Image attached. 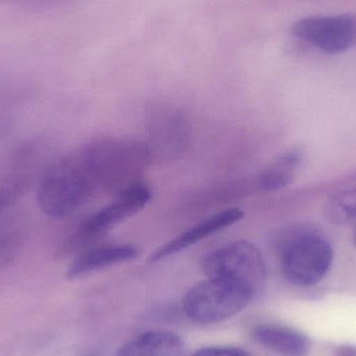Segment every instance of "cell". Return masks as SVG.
Masks as SVG:
<instances>
[{"label": "cell", "mask_w": 356, "mask_h": 356, "mask_svg": "<svg viewBox=\"0 0 356 356\" xmlns=\"http://www.w3.org/2000/svg\"><path fill=\"white\" fill-rule=\"evenodd\" d=\"M96 188L81 154L67 156L44 171L38 186V205L48 217L63 219L81 209Z\"/></svg>", "instance_id": "obj_1"}, {"label": "cell", "mask_w": 356, "mask_h": 356, "mask_svg": "<svg viewBox=\"0 0 356 356\" xmlns=\"http://www.w3.org/2000/svg\"><path fill=\"white\" fill-rule=\"evenodd\" d=\"M152 196L150 188L142 182H135L120 191L110 204L81 222L76 229L58 245L54 253L56 259L79 254L111 227L143 209Z\"/></svg>", "instance_id": "obj_2"}, {"label": "cell", "mask_w": 356, "mask_h": 356, "mask_svg": "<svg viewBox=\"0 0 356 356\" xmlns=\"http://www.w3.org/2000/svg\"><path fill=\"white\" fill-rule=\"evenodd\" d=\"M209 278L232 282L257 296L265 286L267 267L259 249L248 241H236L209 252L203 259Z\"/></svg>", "instance_id": "obj_3"}, {"label": "cell", "mask_w": 356, "mask_h": 356, "mask_svg": "<svg viewBox=\"0 0 356 356\" xmlns=\"http://www.w3.org/2000/svg\"><path fill=\"white\" fill-rule=\"evenodd\" d=\"M334 261L327 238L312 232L290 234L280 246V263L289 282L299 286L318 284Z\"/></svg>", "instance_id": "obj_4"}, {"label": "cell", "mask_w": 356, "mask_h": 356, "mask_svg": "<svg viewBox=\"0 0 356 356\" xmlns=\"http://www.w3.org/2000/svg\"><path fill=\"white\" fill-rule=\"evenodd\" d=\"M252 298L250 293L232 282L207 277L186 293L184 309L197 323H217L240 313Z\"/></svg>", "instance_id": "obj_5"}, {"label": "cell", "mask_w": 356, "mask_h": 356, "mask_svg": "<svg viewBox=\"0 0 356 356\" xmlns=\"http://www.w3.org/2000/svg\"><path fill=\"white\" fill-rule=\"evenodd\" d=\"M95 180L96 186H123L135 184L129 178L143 164L145 154L137 144L99 141L86 146L81 152Z\"/></svg>", "instance_id": "obj_6"}, {"label": "cell", "mask_w": 356, "mask_h": 356, "mask_svg": "<svg viewBox=\"0 0 356 356\" xmlns=\"http://www.w3.org/2000/svg\"><path fill=\"white\" fill-rule=\"evenodd\" d=\"M292 31L322 52L342 54L356 46V15L305 17L293 24Z\"/></svg>", "instance_id": "obj_7"}, {"label": "cell", "mask_w": 356, "mask_h": 356, "mask_svg": "<svg viewBox=\"0 0 356 356\" xmlns=\"http://www.w3.org/2000/svg\"><path fill=\"white\" fill-rule=\"evenodd\" d=\"M243 217H244V211L238 207H230V209L219 211V213L199 222L198 224L182 232L179 236H175L169 242L165 243L163 246L152 252L150 261L156 263V261L180 252V251L196 244L199 241L207 238L211 234L240 221Z\"/></svg>", "instance_id": "obj_8"}, {"label": "cell", "mask_w": 356, "mask_h": 356, "mask_svg": "<svg viewBox=\"0 0 356 356\" xmlns=\"http://www.w3.org/2000/svg\"><path fill=\"white\" fill-rule=\"evenodd\" d=\"M138 254L137 247L131 244L88 247L73 259L66 275L69 280H76L98 270L131 261Z\"/></svg>", "instance_id": "obj_9"}, {"label": "cell", "mask_w": 356, "mask_h": 356, "mask_svg": "<svg viewBox=\"0 0 356 356\" xmlns=\"http://www.w3.org/2000/svg\"><path fill=\"white\" fill-rule=\"evenodd\" d=\"M253 338L265 348L286 356H305L311 348V341L303 332L280 324L257 326Z\"/></svg>", "instance_id": "obj_10"}, {"label": "cell", "mask_w": 356, "mask_h": 356, "mask_svg": "<svg viewBox=\"0 0 356 356\" xmlns=\"http://www.w3.org/2000/svg\"><path fill=\"white\" fill-rule=\"evenodd\" d=\"M184 348V341L175 332L150 330L123 345L116 356H182Z\"/></svg>", "instance_id": "obj_11"}, {"label": "cell", "mask_w": 356, "mask_h": 356, "mask_svg": "<svg viewBox=\"0 0 356 356\" xmlns=\"http://www.w3.org/2000/svg\"><path fill=\"white\" fill-rule=\"evenodd\" d=\"M29 238V225L18 213L0 215V271L10 267L22 252Z\"/></svg>", "instance_id": "obj_12"}, {"label": "cell", "mask_w": 356, "mask_h": 356, "mask_svg": "<svg viewBox=\"0 0 356 356\" xmlns=\"http://www.w3.org/2000/svg\"><path fill=\"white\" fill-rule=\"evenodd\" d=\"M302 154L298 149H290L282 154L257 178L259 188L263 191H276L289 186L294 180L296 169L300 165Z\"/></svg>", "instance_id": "obj_13"}, {"label": "cell", "mask_w": 356, "mask_h": 356, "mask_svg": "<svg viewBox=\"0 0 356 356\" xmlns=\"http://www.w3.org/2000/svg\"><path fill=\"white\" fill-rule=\"evenodd\" d=\"M45 161V146L37 142L24 143L13 154L10 170L6 175H20L33 180Z\"/></svg>", "instance_id": "obj_14"}, {"label": "cell", "mask_w": 356, "mask_h": 356, "mask_svg": "<svg viewBox=\"0 0 356 356\" xmlns=\"http://www.w3.org/2000/svg\"><path fill=\"white\" fill-rule=\"evenodd\" d=\"M326 218L334 224H356V188L339 193L328 200Z\"/></svg>", "instance_id": "obj_15"}, {"label": "cell", "mask_w": 356, "mask_h": 356, "mask_svg": "<svg viewBox=\"0 0 356 356\" xmlns=\"http://www.w3.org/2000/svg\"><path fill=\"white\" fill-rule=\"evenodd\" d=\"M33 184V180L31 178L20 175H6L0 178V215L22 198Z\"/></svg>", "instance_id": "obj_16"}, {"label": "cell", "mask_w": 356, "mask_h": 356, "mask_svg": "<svg viewBox=\"0 0 356 356\" xmlns=\"http://www.w3.org/2000/svg\"><path fill=\"white\" fill-rule=\"evenodd\" d=\"M192 356H250L247 351L236 347H205L193 353Z\"/></svg>", "instance_id": "obj_17"}, {"label": "cell", "mask_w": 356, "mask_h": 356, "mask_svg": "<svg viewBox=\"0 0 356 356\" xmlns=\"http://www.w3.org/2000/svg\"><path fill=\"white\" fill-rule=\"evenodd\" d=\"M8 1L18 6H29V8H44L58 6L68 0H8Z\"/></svg>", "instance_id": "obj_18"}, {"label": "cell", "mask_w": 356, "mask_h": 356, "mask_svg": "<svg viewBox=\"0 0 356 356\" xmlns=\"http://www.w3.org/2000/svg\"><path fill=\"white\" fill-rule=\"evenodd\" d=\"M334 356H356V347L353 345H341L334 350Z\"/></svg>", "instance_id": "obj_19"}, {"label": "cell", "mask_w": 356, "mask_h": 356, "mask_svg": "<svg viewBox=\"0 0 356 356\" xmlns=\"http://www.w3.org/2000/svg\"><path fill=\"white\" fill-rule=\"evenodd\" d=\"M355 245H356V232H355Z\"/></svg>", "instance_id": "obj_20"}]
</instances>
